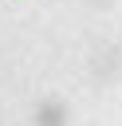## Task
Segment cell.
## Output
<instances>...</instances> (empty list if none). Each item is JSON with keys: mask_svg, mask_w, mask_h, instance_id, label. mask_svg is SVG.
Listing matches in <instances>:
<instances>
[{"mask_svg": "<svg viewBox=\"0 0 122 126\" xmlns=\"http://www.w3.org/2000/svg\"><path fill=\"white\" fill-rule=\"evenodd\" d=\"M59 118H63V114H59V110H55V106H51V110H43V114H39V122H43V126H59Z\"/></svg>", "mask_w": 122, "mask_h": 126, "instance_id": "6da1fadb", "label": "cell"}]
</instances>
